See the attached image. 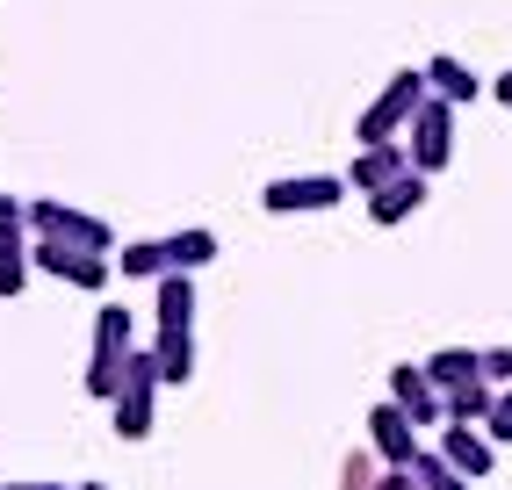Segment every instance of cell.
Listing matches in <instances>:
<instances>
[{"label": "cell", "instance_id": "cell-1", "mask_svg": "<svg viewBox=\"0 0 512 490\" xmlns=\"http://www.w3.org/2000/svg\"><path fill=\"white\" fill-rule=\"evenodd\" d=\"M152 310H159V339H152L159 375L166 382H188L195 375V282H188V274H166Z\"/></svg>", "mask_w": 512, "mask_h": 490}, {"label": "cell", "instance_id": "cell-2", "mask_svg": "<svg viewBox=\"0 0 512 490\" xmlns=\"http://www.w3.org/2000/svg\"><path fill=\"white\" fill-rule=\"evenodd\" d=\"M426 94H433V87H426V65H419V73H412V65H404V73H390V87L354 116L361 152H368V145H404V130H412V116L426 109Z\"/></svg>", "mask_w": 512, "mask_h": 490}, {"label": "cell", "instance_id": "cell-3", "mask_svg": "<svg viewBox=\"0 0 512 490\" xmlns=\"http://www.w3.org/2000/svg\"><path fill=\"white\" fill-rule=\"evenodd\" d=\"M130 310H101L94 318V354H87V397H123V368H130Z\"/></svg>", "mask_w": 512, "mask_h": 490}, {"label": "cell", "instance_id": "cell-4", "mask_svg": "<svg viewBox=\"0 0 512 490\" xmlns=\"http://www.w3.org/2000/svg\"><path fill=\"white\" fill-rule=\"evenodd\" d=\"M159 390H166L159 354H152V346H145V354H130V368H123V397L109 404V411H116V440H145V433H152V404H159Z\"/></svg>", "mask_w": 512, "mask_h": 490}, {"label": "cell", "instance_id": "cell-5", "mask_svg": "<svg viewBox=\"0 0 512 490\" xmlns=\"http://www.w3.org/2000/svg\"><path fill=\"white\" fill-rule=\"evenodd\" d=\"M29 238H58V245H80V253H109V224H101L94 209L51 202V195L29 202Z\"/></svg>", "mask_w": 512, "mask_h": 490}, {"label": "cell", "instance_id": "cell-6", "mask_svg": "<svg viewBox=\"0 0 512 490\" xmlns=\"http://www.w3.org/2000/svg\"><path fill=\"white\" fill-rule=\"evenodd\" d=\"M404 152H412V173H433L455 159V101H440V94H426V109L412 116V130H404Z\"/></svg>", "mask_w": 512, "mask_h": 490}, {"label": "cell", "instance_id": "cell-7", "mask_svg": "<svg viewBox=\"0 0 512 490\" xmlns=\"http://www.w3.org/2000/svg\"><path fill=\"white\" fill-rule=\"evenodd\" d=\"M29 260H37L44 274H58V282L87 289V296H101V289H109V274H116L109 253H80V245H58V238H37V245H29Z\"/></svg>", "mask_w": 512, "mask_h": 490}, {"label": "cell", "instance_id": "cell-8", "mask_svg": "<svg viewBox=\"0 0 512 490\" xmlns=\"http://www.w3.org/2000/svg\"><path fill=\"white\" fill-rule=\"evenodd\" d=\"M29 202H15V195H0V296H22V282H29Z\"/></svg>", "mask_w": 512, "mask_h": 490}, {"label": "cell", "instance_id": "cell-9", "mask_svg": "<svg viewBox=\"0 0 512 490\" xmlns=\"http://www.w3.org/2000/svg\"><path fill=\"white\" fill-rule=\"evenodd\" d=\"M368 454H375L383 469H412V462H419V426H412L397 404H375V411H368Z\"/></svg>", "mask_w": 512, "mask_h": 490}, {"label": "cell", "instance_id": "cell-10", "mask_svg": "<svg viewBox=\"0 0 512 490\" xmlns=\"http://www.w3.org/2000/svg\"><path fill=\"white\" fill-rule=\"evenodd\" d=\"M339 195H347V181H339V173H282V181L267 188L260 202L275 209V217H296V209H332Z\"/></svg>", "mask_w": 512, "mask_h": 490}, {"label": "cell", "instance_id": "cell-11", "mask_svg": "<svg viewBox=\"0 0 512 490\" xmlns=\"http://www.w3.org/2000/svg\"><path fill=\"white\" fill-rule=\"evenodd\" d=\"M390 404L412 418V426H448V397H440V390H433V375L412 368V361L390 368Z\"/></svg>", "mask_w": 512, "mask_h": 490}, {"label": "cell", "instance_id": "cell-12", "mask_svg": "<svg viewBox=\"0 0 512 490\" xmlns=\"http://www.w3.org/2000/svg\"><path fill=\"white\" fill-rule=\"evenodd\" d=\"M412 173V152L404 145H368V152H354V166H347V188L354 195H383L390 181H404Z\"/></svg>", "mask_w": 512, "mask_h": 490}, {"label": "cell", "instance_id": "cell-13", "mask_svg": "<svg viewBox=\"0 0 512 490\" xmlns=\"http://www.w3.org/2000/svg\"><path fill=\"white\" fill-rule=\"evenodd\" d=\"M440 454H448V462H455L469 483H484V476H491V462H498V447H491V433H484V426H448V433H440Z\"/></svg>", "mask_w": 512, "mask_h": 490}, {"label": "cell", "instance_id": "cell-14", "mask_svg": "<svg viewBox=\"0 0 512 490\" xmlns=\"http://www.w3.org/2000/svg\"><path fill=\"white\" fill-rule=\"evenodd\" d=\"M419 368L433 375L440 397H455V390H469V382H484V354H476V346H440V354L419 361Z\"/></svg>", "mask_w": 512, "mask_h": 490}, {"label": "cell", "instance_id": "cell-15", "mask_svg": "<svg viewBox=\"0 0 512 490\" xmlns=\"http://www.w3.org/2000/svg\"><path fill=\"white\" fill-rule=\"evenodd\" d=\"M426 87H433L440 101H455V109H462V101H476V94H484V80H476L462 58H448V51H440V58H426Z\"/></svg>", "mask_w": 512, "mask_h": 490}, {"label": "cell", "instance_id": "cell-16", "mask_svg": "<svg viewBox=\"0 0 512 490\" xmlns=\"http://www.w3.org/2000/svg\"><path fill=\"white\" fill-rule=\"evenodd\" d=\"M419 202H426V173H404V181H390L383 195H368V217L375 224H404Z\"/></svg>", "mask_w": 512, "mask_h": 490}, {"label": "cell", "instance_id": "cell-17", "mask_svg": "<svg viewBox=\"0 0 512 490\" xmlns=\"http://www.w3.org/2000/svg\"><path fill=\"white\" fill-rule=\"evenodd\" d=\"M116 267H123V282H166V274H174V260H166V238H138V245H123Z\"/></svg>", "mask_w": 512, "mask_h": 490}, {"label": "cell", "instance_id": "cell-18", "mask_svg": "<svg viewBox=\"0 0 512 490\" xmlns=\"http://www.w3.org/2000/svg\"><path fill=\"white\" fill-rule=\"evenodd\" d=\"M166 260H174V274L210 267V260H217V231H210V224H188V231H174V238H166Z\"/></svg>", "mask_w": 512, "mask_h": 490}, {"label": "cell", "instance_id": "cell-19", "mask_svg": "<svg viewBox=\"0 0 512 490\" xmlns=\"http://www.w3.org/2000/svg\"><path fill=\"white\" fill-rule=\"evenodd\" d=\"M491 404H498L491 382H469V390H455V397H448V426H484Z\"/></svg>", "mask_w": 512, "mask_h": 490}, {"label": "cell", "instance_id": "cell-20", "mask_svg": "<svg viewBox=\"0 0 512 490\" xmlns=\"http://www.w3.org/2000/svg\"><path fill=\"white\" fill-rule=\"evenodd\" d=\"M412 476L426 483V490H469V476L448 462V454H440V447H419V462H412Z\"/></svg>", "mask_w": 512, "mask_h": 490}, {"label": "cell", "instance_id": "cell-21", "mask_svg": "<svg viewBox=\"0 0 512 490\" xmlns=\"http://www.w3.org/2000/svg\"><path fill=\"white\" fill-rule=\"evenodd\" d=\"M339 490H383V469H375V454H347V462H339Z\"/></svg>", "mask_w": 512, "mask_h": 490}, {"label": "cell", "instance_id": "cell-22", "mask_svg": "<svg viewBox=\"0 0 512 490\" xmlns=\"http://www.w3.org/2000/svg\"><path fill=\"white\" fill-rule=\"evenodd\" d=\"M484 433H491V447H512V390H498V404H491V418H484Z\"/></svg>", "mask_w": 512, "mask_h": 490}, {"label": "cell", "instance_id": "cell-23", "mask_svg": "<svg viewBox=\"0 0 512 490\" xmlns=\"http://www.w3.org/2000/svg\"><path fill=\"white\" fill-rule=\"evenodd\" d=\"M484 382L491 390H512V346H484Z\"/></svg>", "mask_w": 512, "mask_h": 490}, {"label": "cell", "instance_id": "cell-24", "mask_svg": "<svg viewBox=\"0 0 512 490\" xmlns=\"http://www.w3.org/2000/svg\"><path fill=\"white\" fill-rule=\"evenodd\" d=\"M383 490H426V483H419L412 469H383Z\"/></svg>", "mask_w": 512, "mask_h": 490}, {"label": "cell", "instance_id": "cell-25", "mask_svg": "<svg viewBox=\"0 0 512 490\" xmlns=\"http://www.w3.org/2000/svg\"><path fill=\"white\" fill-rule=\"evenodd\" d=\"M0 490H65V483H0Z\"/></svg>", "mask_w": 512, "mask_h": 490}, {"label": "cell", "instance_id": "cell-26", "mask_svg": "<svg viewBox=\"0 0 512 490\" xmlns=\"http://www.w3.org/2000/svg\"><path fill=\"white\" fill-rule=\"evenodd\" d=\"M491 94H498V101H512V73H505V80H491Z\"/></svg>", "mask_w": 512, "mask_h": 490}, {"label": "cell", "instance_id": "cell-27", "mask_svg": "<svg viewBox=\"0 0 512 490\" xmlns=\"http://www.w3.org/2000/svg\"><path fill=\"white\" fill-rule=\"evenodd\" d=\"M80 490H109V483H80Z\"/></svg>", "mask_w": 512, "mask_h": 490}]
</instances>
